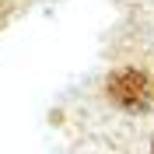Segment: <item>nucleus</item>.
Masks as SVG:
<instances>
[{"label": "nucleus", "instance_id": "f257e3e1", "mask_svg": "<svg viewBox=\"0 0 154 154\" xmlns=\"http://www.w3.org/2000/svg\"><path fill=\"white\" fill-rule=\"evenodd\" d=\"M105 91L119 109H130V112H147L151 109V81L133 67L116 70L105 81Z\"/></svg>", "mask_w": 154, "mask_h": 154}]
</instances>
